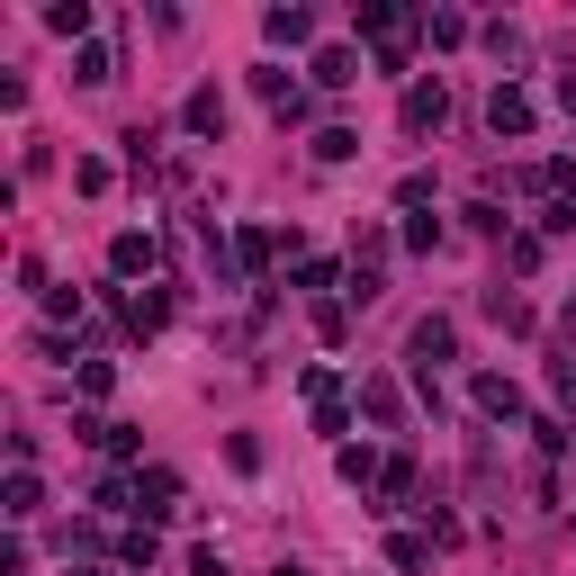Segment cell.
Here are the masks:
<instances>
[{"label": "cell", "mask_w": 576, "mask_h": 576, "mask_svg": "<svg viewBox=\"0 0 576 576\" xmlns=\"http://www.w3.org/2000/svg\"><path fill=\"white\" fill-rule=\"evenodd\" d=\"M379 495H388V504H405V495H414V469H405V460H388V469H379Z\"/></svg>", "instance_id": "cell-16"}, {"label": "cell", "mask_w": 576, "mask_h": 576, "mask_svg": "<svg viewBox=\"0 0 576 576\" xmlns=\"http://www.w3.org/2000/svg\"><path fill=\"white\" fill-rule=\"evenodd\" d=\"M45 28H54V37H91V0H54Z\"/></svg>", "instance_id": "cell-10"}, {"label": "cell", "mask_w": 576, "mask_h": 576, "mask_svg": "<svg viewBox=\"0 0 576 576\" xmlns=\"http://www.w3.org/2000/svg\"><path fill=\"white\" fill-rule=\"evenodd\" d=\"M451 351H460V333H451L442 316H423V325H414V342H405V360H414V388H423V397H432V370H442V360H451Z\"/></svg>", "instance_id": "cell-1"}, {"label": "cell", "mask_w": 576, "mask_h": 576, "mask_svg": "<svg viewBox=\"0 0 576 576\" xmlns=\"http://www.w3.org/2000/svg\"><path fill=\"white\" fill-rule=\"evenodd\" d=\"M388 558H397L405 576H423V567H432V541H414V532H397V541H388Z\"/></svg>", "instance_id": "cell-12"}, {"label": "cell", "mask_w": 576, "mask_h": 576, "mask_svg": "<svg viewBox=\"0 0 576 576\" xmlns=\"http://www.w3.org/2000/svg\"><path fill=\"white\" fill-rule=\"evenodd\" d=\"M37 504H45V495H37V477L19 469V477H10V495H0V514H10V523H28V514H37Z\"/></svg>", "instance_id": "cell-11"}, {"label": "cell", "mask_w": 576, "mask_h": 576, "mask_svg": "<svg viewBox=\"0 0 576 576\" xmlns=\"http://www.w3.org/2000/svg\"><path fill=\"white\" fill-rule=\"evenodd\" d=\"M109 270H117V279L154 270V235H117V244H109Z\"/></svg>", "instance_id": "cell-7"}, {"label": "cell", "mask_w": 576, "mask_h": 576, "mask_svg": "<svg viewBox=\"0 0 576 576\" xmlns=\"http://www.w3.org/2000/svg\"><path fill=\"white\" fill-rule=\"evenodd\" d=\"M360 405H370V423H388V432H397V414H405L397 379H360Z\"/></svg>", "instance_id": "cell-8"}, {"label": "cell", "mask_w": 576, "mask_h": 576, "mask_svg": "<svg viewBox=\"0 0 576 576\" xmlns=\"http://www.w3.org/2000/svg\"><path fill=\"white\" fill-rule=\"evenodd\" d=\"M486 126H495V135H532V100H523L514 82H495V100H486Z\"/></svg>", "instance_id": "cell-3"}, {"label": "cell", "mask_w": 576, "mask_h": 576, "mask_svg": "<svg viewBox=\"0 0 576 576\" xmlns=\"http://www.w3.org/2000/svg\"><path fill=\"white\" fill-rule=\"evenodd\" d=\"M279 576H307V567H279Z\"/></svg>", "instance_id": "cell-19"}, {"label": "cell", "mask_w": 576, "mask_h": 576, "mask_svg": "<svg viewBox=\"0 0 576 576\" xmlns=\"http://www.w3.org/2000/svg\"><path fill=\"white\" fill-rule=\"evenodd\" d=\"M351 154H360L351 126H325V135H316V163H351Z\"/></svg>", "instance_id": "cell-14"}, {"label": "cell", "mask_w": 576, "mask_h": 576, "mask_svg": "<svg viewBox=\"0 0 576 576\" xmlns=\"http://www.w3.org/2000/svg\"><path fill=\"white\" fill-rule=\"evenodd\" d=\"M144 495H154V514H181V477L172 469H144Z\"/></svg>", "instance_id": "cell-13"}, {"label": "cell", "mask_w": 576, "mask_h": 576, "mask_svg": "<svg viewBox=\"0 0 576 576\" xmlns=\"http://www.w3.org/2000/svg\"><path fill=\"white\" fill-rule=\"evenodd\" d=\"M423 37H432V45H460V37H469V19H460V10H432V19H423Z\"/></svg>", "instance_id": "cell-15"}, {"label": "cell", "mask_w": 576, "mask_h": 576, "mask_svg": "<svg viewBox=\"0 0 576 576\" xmlns=\"http://www.w3.org/2000/svg\"><path fill=\"white\" fill-rule=\"evenodd\" d=\"M261 28H270V45H307V37H316V19L298 10V0H288V10H270Z\"/></svg>", "instance_id": "cell-9"}, {"label": "cell", "mask_w": 576, "mask_h": 576, "mask_svg": "<svg viewBox=\"0 0 576 576\" xmlns=\"http://www.w3.org/2000/svg\"><path fill=\"white\" fill-rule=\"evenodd\" d=\"M189 576H226V558H216V549H198V558H189Z\"/></svg>", "instance_id": "cell-17"}, {"label": "cell", "mask_w": 576, "mask_h": 576, "mask_svg": "<svg viewBox=\"0 0 576 576\" xmlns=\"http://www.w3.org/2000/svg\"><path fill=\"white\" fill-rule=\"evenodd\" d=\"M558 109H567V117H576V72H567V82H558Z\"/></svg>", "instance_id": "cell-18"}, {"label": "cell", "mask_w": 576, "mask_h": 576, "mask_svg": "<svg viewBox=\"0 0 576 576\" xmlns=\"http://www.w3.org/2000/svg\"><path fill=\"white\" fill-rule=\"evenodd\" d=\"M181 126H189V135H226V100H216V91H189Z\"/></svg>", "instance_id": "cell-6"}, {"label": "cell", "mask_w": 576, "mask_h": 576, "mask_svg": "<svg viewBox=\"0 0 576 576\" xmlns=\"http://www.w3.org/2000/svg\"><path fill=\"white\" fill-rule=\"evenodd\" d=\"M316 82H325V91H351V82H360V54H351V45H325V54H316Z\"/></svg>", "instance_id": "cell-5"}, {"label": "cell", "mask_w": 576, "mask_h": 576, "mask_svg": "<svg viewBox=\"0 0 576 576\" xmlns=\"http://www.w3.org/2000/svg\"><path fill=\"white\" fill-rule=\"evenodd\" d=\"M469 397H477V414H495V423H504V414H523V388H514V379H495V370H486Z\"/></svg>", "instance_id": "cell-4"}, {"label": "cell", "mask_w": 576, "mask_h": 576, "mask_svg": "<svg viewBox=\"0 0 576 576\" xmlns=\"http://www.w3.org/2000/svg\"><path fill=\"white\" fill-rule=\"evenodd\" d=\"M442 117H451V91H442V82H414V91H405V135H432Z\"/></svg>", "instance_id": "cell-2"}, {"label": "cell", "mask_w": 576, "mask_h": 576, "mask_svg": "<svg viewBox=\"0 0 576 576\" xmlns=\"http://www.w3.org/2000/svg\"><path fill=\"white\" fill-rule=\"evenodd\" d=\"M72 576H100V567H72Z\"/></svg>", "instance_id": "cell-20"}]
</instances>
